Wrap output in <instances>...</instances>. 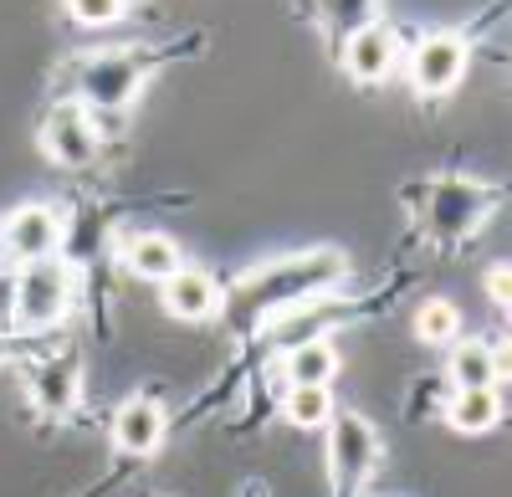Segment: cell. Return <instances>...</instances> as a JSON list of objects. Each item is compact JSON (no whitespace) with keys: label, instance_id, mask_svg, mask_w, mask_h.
I'll return each mask as SVG.
<instances>
[{"label":"cell","instance_id":"obj_11","mask_svg":"<svg viewBox=\"0 0 512 497\" xmlns=\"http://www.w3.org/2000/svg\"><path fill=\"white\" fill-rule=\"evenodd\" d=\"M502 421V395L497 390H456L446 400V426L461 436H482Z\"/></svg>","mask_w":512,"mask_h":497},{"label":"cell","instance_id":"obj_6","mask_svg":"<svg viewBox=\"0 0 512 497\" xmlns=\"http://www.w3.org/2000/svg\"><path fill=\"white\" fill-rule=\"evenodd\" d=\"M159 293H164L169 318H185V323H200V318H210V313L221 308V287H216V277L200 272V267H180V272H169Z\"/></svg>","mask_w":512,"mask_h":497},{"label":"cell","instance_id":"obj_2","mask_svg":"<svg viewBox=\"0 0 512 497\" xmlns=\"http://www.w3.org/2000/svg\"><path fill=\"white\" fill-rule=\"evenodd\" d=\"M328 467L338 492H359L369 482V472L379 467V436L364 416H333L328 421Z\"/></svg>","mask_w":512,"mask_h":497},{"label":"cell","instance_id":"obj_12","mask_svg":"<svg viewBox=\"0 0 512 497\" xmlns=\"http://www.w3.org/2000/svg\"><path fill=\"white\" fill-rule=\"evenodd\" d=\"M123 257H128V267H134V277H149V282H164L169 272H180L185 262H180V246L169 241V236H134L123 246Z\"/></svg>","mask_w":512,"mask_h":497},{"label":"cell","instance_id":"obj_9","mask_svg":"<svg viewBox=\"0 0 512 497\" xmlns=\"http://www.w3.org/2000/svg\"><path fill=\"white\" fill-rule=\"evenodd\" d=\"M446 375H451L456 390H497V380L507 375V364H502V354H492L482 339H461V344L451 349Z\"/></svg>","mask_w":512,"mask_h":497},{"label":"cell","instance_id":"obj_17","mask_svg":"<svg viewBox=\"0 0 512 497\" xmlns=\"http://www.w3.org/2000/svg\"><path fill=\"white\" fill-rule=\"evenodd\" d=\"M487 293H492L497 303H507V267H492V272H487Z\"/></svg>","mask_w":512,"mask_h":497},{"label":"cell","instance_id":"obj_1","mask_svg":"<svg viewBox=\"0 0 512 497\" xmlns=\"http://www.w3.org/2000/svg\"><path fill=\"white\" fill-rule=\"evenodd\" d=\"M11 287H16V308H11L16 328H47V323H57V318L67 313V303H72V277H67V267L52 262V257L26 262Z\"/></svg>","mask_w":512,"mask_h":497},{"label":"cell","instance_id":"obj_10","mask_svg":"<svg viewBox=\"0 0 512 497\" xmlns=\"http://www.w3.org/2000/svg\"><path fill=\"white\" fill-rule=\"evenodd\" d=\"M344 67L359 82H379L384 72L395 67V36L384 31V26H359L349 36V47H344Z\"/></svg>","mask_w":512,"mask_h":497},{"label":"cell","instance_id":"obj_15","mask_svg":"<svg viewBox=\"0 0 512 497\" xmlns=\"http://www.w3.org/2000/svg\"><path fill=\"white\" fill-rule=\"evenodd\" d=\"M415 339L420 344H456L461 339V308L451 298H431V303H420L415 313Z\"/></svg>","mask_w":512,"mask_h":497},{"label":"cell","instance_id":"obj_14","mask_svg":"<svg viewBox=\"0 0 512 497\" xmlns=\"http://www.w3.org/2000/svg\"><path fill=\"white\" fill-rule=\"evenodd\" d=\"M282 416H287V426H297V431L328 426V421H333V395H328V385H292L287 400H282Z\"/></svg>","mask_w":512,"mask_h":497},{"label":"cell","instance_id":"obj_8","mask_svg":"<svg viewBox=\"0 0 512 497\" xmlns=\"http://www.w3.org/2000/svg\"><path fill=\"white\" fill-rule=\"evenodd\" d=\"M41 149H47V159L57 164H93V129H88V118H82L77 108H52V118L41 123Z\"/></svg>","mask_w":512,"mask_h":497},{"label":"cell","instance_id":"obj_7","mask_svg":"<svg viewBox=\"0 0 512 497\" xmlns=\"http://www.w3.org/2000/svg\"><path fill=\"white\" fill-rule=\"evenodd\" d=\"M164 441V410L154 400H123L113 416V446L123 457H154Z\"/></svg>","mask_w":512,"mask_h":497},{"label":"cell","instance_id":"obj_13","mask_svg":"<svg viewBox=\"0 0 512 497\" xmlns=\"http://www.w3.org/2000/svg\"><path fill=\"white\" fill-rule=\"evenodd\" d=\"M338 375V349L328 339H303L287 354V385H333Z\"/></svg>","mask_w":512,"mask_h":497},{"label":"cell","instance_id":"obj_5","mask_svg":"<svg viewBox=\"0 0 512 497\" xmlns=\"http://www.w3.org/2000/svg\"><path fill=\"white\" fill-rule=\"evenodd\" d=\"M139 82H144V67L134 57H93L88 67H82V98L98 103V108H123L128 98L139 93Z\"/></svg>","mask_w":512,"mask_h":497},{"label":"cell","instance_id":"obj_4","mask_svg":"<svg viewBox=\"0 0 512 497\" xmlns=\"http://www.w3.org/2000/svg\"><path fill=\"white\" fill-rule=\"evenodd\" d=\"M0 241H6L11 257L41 262L62 246V216L52 211V205H21V211H11L6 226H0Z\"/></svg>","mask_w":512,"mask_h":497},{"label":"cell","instance_id":"obj_3","mask_svg":"<svg viewBox=\"0 0 512 497\" xmlns=\"http://www.w3.org/2000/svg\"><path fill=\"white\" fill-rule=\"evenodd\" d=\"M461 72H466V36L461 31H431L415 47V57H410V82H415V93H425V98L451 93L461 82Z\"/></svg>","mask_w":512,"mask_h":497},{"label":"cell","instance_id":"obj_16","mask_svg":"<svg viewBox=\"0 0 512 497\" xmlns=\"http://www.w3.org/2000/svg\"><path fill=\"white\" fill-rule=\"evenodd\" d=\"M67 11L82 26H113L123 16V0H67Z\"/></svg>","mask_w":512,"mask_h":497}]
</instances>
